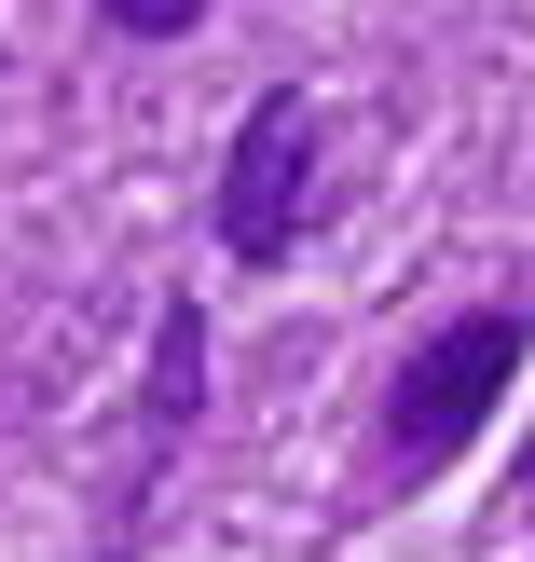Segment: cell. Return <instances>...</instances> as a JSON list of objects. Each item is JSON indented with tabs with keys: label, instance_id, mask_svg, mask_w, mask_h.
I'll return each mask as SVG.
<instances>
[{
	"label": "cell",
	"instance_id": "6da1fadb",
	"mask_svg": "<svg viewBox=\"0 0 535 562\" xmlns=\"http://www.w3.org/2000/svg\"><path fill=\"white\" fill-rule=\"evenodd\" d=\"M522 357H535V316H522V302H481V316L426 329V344L399 357V384H384V467H399V481L454 467L467 439L494 426V398L522 384Z\"/></svg>",
	"mask_w": 535,
	"mask_h": 562
},
{
	"label": "cell",
	"instance_id": "7a4b0ae2",
	"mask_svg": "<svg viewBox=\"0 0 535 562\" xmlns=\"http://www.w3.org/2000/svg\"><path fill=\"white\" fill-rule=\"evenodd\" d=\"M302 179H316V110L275 82V97H247L234 151H220V247H234V261H289Z\"/></svg>",
	"mask_w": 535,
	"mask_h": 562
},
{
	"label": "cell",
	"instance_id": "3957f363",
	"mask_svg": "<svg viewBox=\"0 0 535 562\" xmlns=\"http://www.w3.org/2000/svg\"><path fill=\"white\" fill-rule=\"evenodd\" d=\"M192 412H207V316L165 302L152 316V398H137V481H152V453L192 439ZM137 481H124V508H137Z\"/></svg>",
	"mask_w": 535,
	"mask_h": 562
},
{
	"label": "cell",
	"instance_id": "277c9868",
	"mask_svg": "<svg viewBox=\"0 0 535 562\" xmlns=\"http://www.w3.org/2000/svg\"><path fill=\"white\" fill-rule=\"evenodd\" d=\"M124 42H179V27H207V0H97Z\"/></svg>",
	"mask_w": 535,
	"mask_h": 562
},
{
	"label": "cell",
	"instance_id": "5b68a950",
	"mask_svg": "<svg viewBox=\"0 0 535 562\" xmlns=\"http://www.w3.org/2000/svg\"><path fill=\"white\" fill-rule=\"evenodd\" d=\"M522 521H535V453H522Z\"/></svg>",
	"mask_w": 535,
	"mask_h": 562
}]
</instances>
